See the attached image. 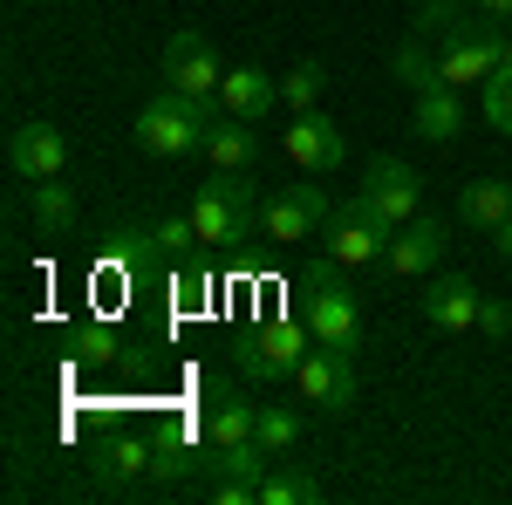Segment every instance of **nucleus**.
Here are the masks:
<instances>
[{
	"mask_svg": "<svg viewBox=\"0 0 512 505\" xmlns=\"http://www.w3.org/2000/svg\"><path fill=\"white\" fill-rule=\"evenodd\" d=\"M308 342H315L308 321H260V328L239 342V376H253V383H280V376L301 369Z\"/></svg>",
	"mask_w": 512,
	"mask_h": 505,
	"instance_id": "423d86ee",
	"label": "nucleus"
},
{
	"mask_svg": "<svg viewBox=\"0 0 512 505\" xmlns=\"http://www.w3.org/2000/svg\"><path fill=\"white\" fill-rule=\"evenodd\" d=\"M478 294L465 273H437V280H424V321H431L437 335H465V328H478Z\"/></svg>",
	"mask_w": 512,
	"mask_h": 505,
	"instance_id": "ddd939ff",
	"label": "nucleus"
},
{
	"mask_svg": "<svg viewBox=\"0 0 512 505\" xmlns=\"http://www.w3.org/2000/svg\"><path fill=\"white\" fill-rule=\"evenodd\" d=\"M274 103H280V82L267 76V69H253V62H246V69H226V82H219V110H226V117L260 123Z\"/></svg>",
	"mask_w": 512,
	"mask_h": 505,
	"instance_id": "f3484780",
	"label": "nucleus"
},
{
	"mask_svg": "<svg viewBox=\"0 0 512 505\" xmlns=\"http://www.w3.org/2000/svg\"><path fill=\"white\" fill-rule=\"evenodd\" d=\"M410 130H417V137H431V144H458V137H465V89H451V82L417 89Z\"/></svg>",
	"mask_w": 512,
	"mask_h": 505,
	"instance_id": "2eb2a0df",
	"label": "nucleus"
},
{
	"mask_svg": "<svg viewBox=\"0 0 512 505\" xmlns=\"http://www.w3.org/2000/svg\"><path fill=\"white\" fill-rule=\"evenodd\" d=\"M267 465H274V451H267L260 437H246V444H219V451L205 458V471H212V478H253V485L267 478Z\"/></svg>",
	"mask_w": 512,
	"mask_h": 505,
	"instance_id": "412c9836",
	"label": "nucleus"
},
{
	"mask_svg": "<svg viewBox=\"0 0 512 505\" xmlns=\"http://www.w3.org/2000/svg\"><path fill=\"white\" fill-rule=\"evenodd\" d=\"M362 198H369V212L396 233V226H410V219L424 212V178H417L403 157H369V171H362Z\"/></svg>",
	"mask_w": 512,
	"mask_h": 505,
	"instance_id": "1a4fd4ad",
	"label": "nucleus"
},
{
	"mask_svg": "<svg viewBox=\"0 0 512 505\" xmlns=\"http://www.w3.org/2000/svg\"><path fill=\"white\" fill-rule=\"evenodd\" d=\"M287 157L301 164V171H335L342 164V130L321 117V110H294V123H287Z\"/></svg>",
	"mask_w": 512,
	"mask_h": 505,
	"instance_id": "4468645a",
	"label": "nucleus"
},
{
	"mask_svg": "<svg viewBox=\"0 0 512 505\" xmlns=\"http://www.w3.org/2000/svg\"><path fill=\"white\" fill-rule=\"evenodd\" d=\"M492 253H499V260H512V219H506V226H492Z\"/></svg>",
	"mask_w": 512,
	"mask_h": 505,
	"instance_id": "2f4dec72",
	"label": "nucleus"
},
{
	"mask_svg": "<svg viewBox=\"0 0 512 505\" xmlns=\"http://www.w3.org/2000/svg\"><path fill=\"white\" fill-rule=\"evenodd\" d=\"M212 117H219V103H192V96L164 89V96H151L137 110V144L151 157H192L205 151V123Z\"/></svg>",
	"mask_w": 512,
	"mask_h": 505,
	"instance_id": "f03ea898",
	"label": "nucleus"
},
{
	"mask_svg": "<svg viewBox=\"0 0 512 505\" xmlns=\"http://www.w3.org/2000/svg\"><path fill=\"white\" fill-rule=\"evenodd\" d=\"M472 14H478V21H506L512 0H472Z\"/></svg>",
	"mask_w": 512,
	"mask_h": 505,
	"instance_id": "7c9ffc66",
	"label": "nucleus"
},
{
	"mask_svg": "<svg viewBox=\"0 0 512 505\" xmlns=\"http://www.w3.org/2000/svg\"><path fill=\"white\" fill-rule=\"evenodd\" d=\"M192 226H198V246H205V253H226V246H239V239H253L260 205H253V192H246L239 171H219L212 185H198Z\"/></svg>",
	"mask_w": 512,
	"mask_h": 505,
	"instance_id": "f257e3e1",
	"label": "nucleus"
},
{
	"mask_svg": "<svg viewBox=\"0 0 512 505\" xmlns=\"http://www.w3.org/2000/svg\"><path fill=\"white\" fill-rule=\"evenodd\" d=\"M28 219L41 226V239H62L69 226H76V192H69L62 178H41V185H28Z\"/></svg>",
	"mask_w": 512,
	"mask_h": 505,
	"instance_id": "aec40b11",
	"label": "nucleus"
},
{
	"mask_svg": "<svg viewBox=\"0 0 512 505\" xmlns=\"http://www.w3.org/2000/svg\"><path fill=\"white\" fill-rule=\"evenodd\" d=\"M62 164H69V144H62L55 123H21V130H7V171H14L21 185L62 178Z\"/></svg>",
	"mask_w": 512,
	"mask_h": 505,
	"instance_id": "9b49d317",
	"label": "nucleus"
},
{
	"mask_svg": "<svg viewBox=\"0 0 512 505\" xmlns=\"http://www.w3.org/2000/svg\"><path fill=\"white\" fill-rule=\"evenodd\" d=\"M315 499H321L315 471H274V478H260V505H315Z\"/></svg>",
	"mask_w": 512,
	"mask_h": 505,
	"instance_id": "b1692460",
	"label": "nucleus"
},
{
	"mask_svg": "<svg viewBox=\"0 0 512 505\" xmlns=\"http://www.w3.org/2000/svg\"><path fill=\"white\" fill-rule=\"evenodd\" d=\"M294 389H301L315 410H349L355 389H362V362H355V349H335V342H321V349L301 355V369H294Z\"/></svg>",
	"mask_w": 512,
	"mask_h": 505,
	"instance_id": "0eeeda50",
	"label": "nucleus"
},
{
	"mask_svg": "<svg viewBox=\"0 0 512 505\" xmlns=\"http://www.w3.org/2000/svg\"><path fill=\"white\" fill-rule=\"evenodd\" d=\"M506 28H512V14H506Z\"/></svg>",
	"mask_w": 512,
	"mask_h": 505,
	"instance_id": "473e14b6",
	"label": "nucleus"
},
{
	"mask_svg": "<svg viewBox=\"0 0 512 505\" xmlns=\"http://www.w3.org/2000/svg\"><path fill=\"white\" fill-rule=\"evenodd\" d=\"M253 437H260L274 458H287V451L301 444V417H294V410H280V403H260V424H253Z\"/></svg>",
	"mask_w": 512,
	"mask_h": 505,
	"instance_id": "a878e982",
	"label": "nucleus"
},
{
	"mask_svg": "<svg viewBox=\"0 0 512 505\" xmlns=\"http://www.w3.org/2000/svg\"><path fill=\"white\" fill-rule=\"evenodd\" d=\"M151 246H158V253H192V246H198V226H192V212H185V219H164L158 233H151Z\"/></svg>",
	"mask_w": 512,
	"mask_h": 505,
	"instance_id": "cd10ccee",
	"label": "nucleus"
},
{
	"mask_svg": "<svg viewBox=\"0 0 512 505\" xmlns=\"http://www.w3.org/2000/svg\"><path fill=\"white\" fill-rule=\"evenodd\" d=\"M444 226H437L431 212H417L410 226H396L390 233V253H383V273H396V280H424V273L444 260Z\"/></svg>",
	"mask_w": 512,
	"mask_h": 505,
	"instance_id": "f8f14e48",
	"label": "nucleus"
},
{
	"mask_svg": "<svg viewBox=\"0 0 512 505\" xmlns=\"http://www.w3.org/2000/svg\"><path fill=\"white\" fill-rule=\"evenodd\" d=\"M260 424V403H246L239 389L226 383H205V444L219 451V444H246Z\"/></svg>",
	"mask_w": 512,
	"mask_h": 505,
	"instance_id": "dca6fc26",
	"label": "nucleus"
},
{
	"mask_svg": "<svg viewBox=\"0 0 512 505\" xmlns=\"http://www.w3.org/2000/svg\"><path fill=\"white\" fill-rule=\"evenodd\" d=\"M321 89H328V69H321V62H294V69L280 76V103H287V110H315Z\"/></svg>",
	"mask_w": 512,
	"mask_h": 505,
	"instance_id": "393cba45",
	"label": "nucleus"
},
{
	"mask_svg": "<svg viewBox=\"0 0 512 505\" xmlns=\"http://www.w3.org/2000/svg\"><path fill=\"white\" fill-rule=\"evenodd\" d=\"M458 219L478 226V233L506 226V219H512V185H506V178H472V185H458Z\"/></svg>",
	"mask_w": 512,
	"mask_h": 505,
	"instance_id": "6ab92c4d",
	"label": "nucleus"
},
{
	"mask_svg": "<svg viewBox=\"0 0 512 505\" xmlns=\"http://www.w3.org/2000/svg\"><path fill=\"white\" fill-rule=\"evenodd\" d=\"M342 273L349 267H342L335 253H321L315 267H308V328H315V342L355 349V342H362V308H355V287Z\"/></svg>",
	"mask_w": 512,
	"mask_h": 505,
	"instance_id": "7ed1b4c3",
	"label": "nucleus"
},
{
	"mask_svg": "<svg viewBox=\"0 0 512 505\" xmlns=\"http://www.w3.org/2000/svg\"><path fill=\"white\" fill-rule=\"evenodd\" d=\"M390 69H396V82H403L410 96H417V89H431V82H444V76H437V41H424V35H410V41H403Z\"/></svg>",
	"mask_w": 512,
	"mask_h": 505,
	"instance_id": "4be33fe9",
	"label": "nucleus"
},
{
	"mask_svg": "<svg viewBox=\"0 0 512 505\" xmlns=\"http://www.w3.org/2000/svg\"><path fill=\"white\" fill-rule=\"evenodd\" d=\"M321 253H335L342 267H383V253H390V226L369 212V198L355 192L349 205H335L328 212V226H321Z\"/></svg>",
	"mask_w": 512,
	"mask_h": 505,
	"instance_id": "39448f33",
	"label": "nucleus"
},
{
	"mask_svg": "<svg viewBox=\"0 0 512 505\" xmlns=\"http://www.w3.org/2000/svg\"><path fill=\"white\" fill-rule=\"evenodd\" d=\"M478 117H485V130L512 137V69H492L478 82Z\"/></svg>",
	"mask_w": 512,
	"mask_h": 505,
	"instance_id": "5701e85b",
	"label": "nucleus"
},
{
	"mask_svg": "<svg viewBox=\"0 0 512 505\" xmlns=\"http://www.w3.org/2000/svg\"><path fill=\"white\" fill-rule=\"evenodd\" d=\"M328 212H335V205H328L321 185H287L280 198L260 205V226H267V239H274L280 253H301V246L328 226Z\"/></svg>",
	"mask_w": 512,
	"mask_h": 505,
	"instance_id": "6e6552de",
	"label": "nucleus"
},
{
	"mask_svg": "<svg viewBox=\"0 0 512 505\" xmlns=\"http://www.w3.org/2000/svg\"><path fill=\"white\" fill-rule=\"evenodd\" d=\"M253 151H260V144H253V123L246 117H226V110H219V117L205 123V164H212V171H246Z\"/></svg>",
	"mask_w": 512,
	"mask_h": 505,
	"instance_id": "a211bd4d",
	"label": "nucleus"
},
{
	"mask_svg": "<svg viewBox=\"0 0 512 505\" xmlns=\"http://www.w3.org/2000/svg\"><path fill=\"white\" fill-rule=\"evenodd\" d=\"M110 471H117V478H130V471H151V437H123L117 458H110Z\"/></svg>",
	"mask_w": 512,
	"mask_h": 505,
	"instance_id": "c85d7f7f",
	"label": "nucleus"
},
{
	"mask_svg": "<svg viewBox=\"0 0 512 505\" xmlns=\"http://www.w3.org/2000/svg\"><path fill=\"white\" fill-rule=\"evenodd\" d=\"M219 82H226V69H219V55H212L205 35L185 28V35L164 41V89H178L192 103H219Z\"/></svg>",
	"mask_w": 512,
	"mask_h": 505,
	"instance_id": "9d476101",
	"label": "nucleus"
},
{
	"mask_svg": "<svg viewBox=\"0 0 512 505\" xmlns=\"http://www.w3.org/2000/svg\"><path fill=\"white\" fill-rule=\"evenodd\" d=\"M192 458H185V444H171V437H151V478H185Z\"/></svg>",
	"mask_w": 512,
	"mask_h": 505,
	"instance_id": "bb28decb",
	"label": "nucleus"
},
{
	"mask_svg": "<svg viewBox=\"0 0 512 505\" xmlns=\"http://www.w3.org/2000/svg\"><path fill=\"white\" fill-rule=\"evenodd\" d=\"M478 328H485L492 342H506V335H512V308H506V301H478Z\"/></svg>",
	"mask_w": 512,
	"mask_h": 505,
	"instance_id": "c756f323",
	"label": "nucleus"
},
{
	"mask_svg": "<svg viewBox=\"0 0 512 505\" xmlns=\"http://www.w3.org/2000/svg\"><path fill=\"white\" fill-rule=\"evenodd\" d=\"M431 41H437V76L451 82V89H478V82L499 69L485 21H478V14H465V7H458V14H451V21H444Z\"/></svg>",
	"mask_w": 512,
	"mask_h": 505,
	"instance_id": "20e7f679",
	"label": "nucleus"
}]
</instances>
